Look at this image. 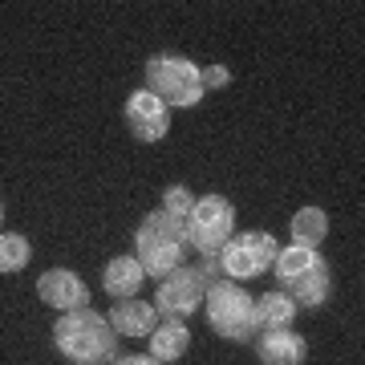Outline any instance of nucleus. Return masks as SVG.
Segmentation results:
<instances>
[{"mask_svg":"<svg viewBox=\"0 0 365 365\" xmlns=\"http://www.w3.org/2000/svg\"><path fill=\"white\" fill-rule=\"evenodd\" d=\"M53 345L73 365H110L118 353V333L110 329L102 313L93 309H73L61 313L53 325Z\"/></svg>","mask_w":365,"mask_h":365,"instance_id":"nucleus-1","label":"nucleus"},{"mask_svg":"<svg viewBox=\"0 0 365 365\" xmlns=\"http://www.w3.org/2000/svg\"><path fill=\"white\" fill-rule=\"evenodd\" d=\"M182 256H187V227L170 220L167 211H150L134 235V260L143 264V272L163 280L182 268Z\"/></svg>","mask_w":365,"mask_h":365,"instance_id":"nucleus-2","label":"nucleus"},{"mask_svg":"<svg viewBox=\"0 0 365 365\" xmlns=\"http://www.w3.org/2000/svg\"><path fill=\"white\" fill-rule=\"evenodd\" d=\"M146 93H155L158 102L179 106V110H191L203 98V81H199V66L187 61V57H175V53H163V57H150L146 61Z\"/></svg>","mask_w":365,"mask_h":365,"instance_id":"nucleus-3","label":"nucleus"},{"mask_svg":"<svg viewBox=\"0 0 365 365\" xmlns=\"http://www.w3.org/2000/svg\"><path fill=\"white\" fill-rule=\"evenodd\" d=\"M203 304H207V321H211V329H215L220 337L252 341L256 333H260V325H256V297H248L235 280L211 284L207 297H203Z\"/></svg>","mask_w":365,"mask_h":365,"instance_id":"nucleus-4","label":"nucleus"},{"mask_svg":"<svg viewBox=\"0 0 365 365\" xmlns=\"http://www.w3.org/2000/svg\"><path fill=\"white\" fill-rule=\"evenodd\" d=\"M235 235V207L223 195H203L187 215V248L199 256H220V248Z\"/></svg>","mask_w":365,"mask_h":365,"instance_id":"nucleus-5","label":"nucleus"},{"mask_svg":"<svg viewBox=\"0 0 365 365\" xmlns=\"http://www.w3.org/2000/svg\"><path fill=\"white\" fill-rule=\"evenodd\" d=\"M276 252V235L268 232H244V235H232L227 244L220 248V268L227 280H252V276H260L272 268Z\"/></svg>","mask_w":365,"mask_h":365,"instance_id":"nucleus-6","label":"nucleus"},{"mask_svg":"<svg viewBox=\"0 0 365 365\" xmlns=\"http://www.w3.org/2000/svg\"><path fill=\"white\" fill-rule=\"evenodd\" d=\"M203 297H207V284H203L199 268H175L170 276L158 280L155 313L170 317V321H182V317H191L199 304H203Z\"/></svg>","mask_w":365,"mask_h":365,"instance_id":"nucleus-7","label":"nucleus"},{"mask_svg":"<svg viewBox=\"0 0 365 365\" xmlns=\"http://www.w3.org/2000/svg\"><path fill=\"white\" fill-rule=\"evenodd\" d=\"M126 126L138 143H158V138H167L170 130V110L158 102L155 93L146 90H134L126 98Z\"/></svg>","mask_w":365,"mask_h":365,"instance_id":"nucleus-8","label":"nucleus"},{"mask_svg":"<svg viewBox=\"0 0 365 365\" xmlns=\"http://www.w3.org/2000/svg\"><path fill=\"white\" fill-rule=\"evenodd\" d=\"M37 297L49 309H57V313H73V309H86L90 288H86V280L78 272H69V268H49L37 280Z\"/></svg>","mask_w":365,"mask_h":365,"instance_id":"nucleus-9","label":"nucleus"},{"mask_svg":"<svg viewBox=\"0 0 365 365\" xmlns=\"http://www.w3.org/2000/svg\"><path fill=\"white\" fill-rule=\"evenodd\" d=\"M256 353H260L264 365H304L309 345L292 329H264L260 341H256Z\"/></svg>","mask_w":365,"mask_h":365,"instance_id":"nucleus-10","label":"nucleus"},{"mask_svg":"<svg viewBox=\"0 0 365 365\" xmlns=\"http://www.w3.org/2000/svg\"><path fill=\"white\" fill-rule=\"evenodd\" d=\"M110 329H114L118 337H150L158 325V313L155 304H146V300H114V309H110Z\"/></svg>","mask_w":365,"mask_h":365,"instance_id":"nucleus-11","label":"nucleus"},{"mask_svg":"<svg viewBox=\"0 0 365 365\" xmlns=\"http://www.w3.org/2000/svg\"><path fill=\"white\" fill-rule=\"evenodd\" d=\"M143 280H146V272H143V264L134 260V256H114V260L106 264V272H102V288H106L114 300L138 297Z\"/></svg>","mask_w":365,"mask_h":365,"instance_id":"nucleus-12","label":"nucleus"},{"mask_svg":"<svg viewBox=\"0 0 365 365\" xmlns=\"http://www.w3.org/2000/svg\"><path fill=\"white\" fill-rule=\"evenodd\" d=\"M288 297H292L297 309H321V304L333 297V272H329V264L317 260L313 268L297 280V284L288 288Z\"/></svg>","mask_w":365,"mask_h":365,"instance_id":"nucleus-13","label":"nucleus"},{"mask_svg":"<svg viewBox=\"0 0 365 365\" xmlns=\"http://www.w3.org/2000/svg\"><path fill=\"white\" fill-rule=\"evenodd\" d=\"M187 349H191V329L182 321L163 317V325H155V333H150V357L155 361H179Z\"/></svg>","mask_w":365,"mask_h":365,"instance_id":"nucleus-14","label":"nucleus"},{"mask_svg":"<svg viewBox=\"0 0 365 365\" xmlns=\"http://www.w3.org/2000/svg\"><path fill=\"white\" fill-rule=\"evenodd\" d=\"M288 232H292V244H297V248L317 252L329 235V215L321 207H300L297 215L288 220Z\"/></svg>","mask_w":365,"mask_h":365,"instance_id":"nucleus-15","label":"nucleus"},{"mask_svg":"<svg viewBox=\"0 0 365 365\" xmlns=\"http://www.w3.org/2000/svg\"><path fill=\"white\" fill-rule=\"evenodd\" d=\"M297 313L300 309L292 304L288 292H264V297L256 300V325L260 329H292Z\"/></svg>","mask_w":365,"mask_h":365,"instance_id":"nucleus-16","label":"nucleus"},{"mask_svg":"<svg viewBox=\"0 0 365 365\" xmlns=\"http://www.w3.org/2000/svg\"><path fill=\"white\" fill-rule=\"evenodd\" d=\"M321 260L317 252H309V248H297V244H288V248H280L276 252V260H272V272H276V280L284 288H292L300 280V276L309 272L313 264Z\"/></svg>","mask_w":365,"mask_h":365,"instance_id":"nucleus-17","label":"nucleus"},{"mask_svg":"<svg viewBox=\"0 0 365 365\" xmlns=\"http://www.w3.org/2000/svg\"><path fill=\"white\" fill-rule=\"evenodd\" d=\"M33 260V244H29L21 232H0V272L13 276L21 268H29Z\"/></svg>","mask_w":365,"mask_h":365,"instance_id":"nucleus-18","label":"nucleus"},{"mask_svg":"<svg viewBox=\"0 0 365 365\" xmlns=\"http://www.w3.org/2000/svg\"><path fill=\"white\" fill-rule=\"evenodd\" d=\"M191 207H195V195H191L182 182H175V187H167V191H163V207H158V211H167L170 220H179L182 227H187V215H191Z\"/></svg>","mask_w":365,"mask_h":365,"instance_id":"nucleus-19","label":"nucleus"},{"mask_svg":"<svg viewBox=\"0 0 365 365\" xmlns=\"http://www.w3.org/2000/svg\"><path fill=\"white\" fill-rule=\"evenodd\" d=\"M199 81H203V93L207 90H223L227 81H232V73L223 66H207V69H199Z\"/></svg>","mask_w":365,"mask_h":365,"instance_id":"nucleus-20","label":"nucleus"},{"mask_svg":"<svg viewBox=\"0 0 365 365\" xmlns=\"http://www.w3.org/2000/svg\"><path fill=\"white\" fill-rule=\"evenodd\" d=\"M114 365H163V361H155L150 353H130V357H114Z\"/></svg>","mask_w":365,"mask_h":365,"instance_id":"nucleus-21","label":"nucleus"},{"mask_svg":"<svg viewBox=\"0 0 365 365\" xmlns=\"http://www.w3.org/2000/svg\"><path fill=\"white\" fill-rule=\"evenodd\" d=\"M0 220H4V203H0Z\"/></svg>","mask_w":365,"mask_h":365,"instance_id":"nucleus-22","label":"nucleus"}]
</instances>
